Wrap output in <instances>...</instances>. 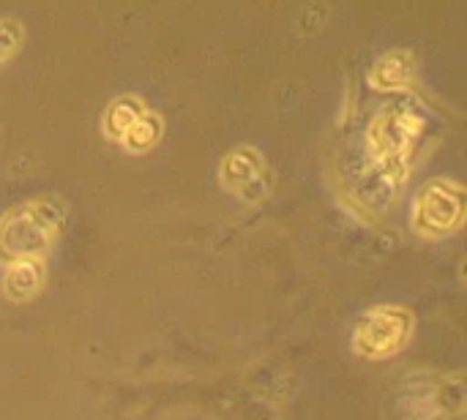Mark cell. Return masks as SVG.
I'll use <instances>...</instances> for the list:
<instances>
[{"label": "cell", "mask_w": 467, "mask_h": 420, "mask_svg": "<svg viewBox=\"0 0 467 420\" xmlns=\"http://www.w3.org/2000/svg\"><path fill=\"white\" fill-rule=\"evenodd\" d=\"M427 118L410 101H391L380 107L367 128V150L372 156L375 169L389 183H400L408 178L419 142L424 137Z\"/></svg>", "instance_id": "6da1fadb"}, {"label": "cell", "mask_w": 467, "mask_h": 420, "mask_svg": "<svg viewBox=\"0 0 467 420\" xmlns=\"http://www.w3.org/2000/svg\"><path fill=\"white\" fill-rule=\"evenodd\" d=\"M66 208L57 200L41 197L22 202L0 219V262L14 265L19 260H36L52 249L60 235Z\"/></svg>", "instance_id": "7a4b0ae2"}, {"label": "cell", "mask_w": 467, "mask_h": 420, "mask_svg": "<svg viewBox=\"0 0 467 420\" xmlns=\"http://www.w3.org/2000/svg\"><path fill=\"white\" fill-rule=\"evenodd\" d=\"M410 219L413 230L430 241L457 232L465 221V186L454 178L427 180L413 200Z\"/></svg>", "instance_id": "3957f363"}, {"label": "cell", "mask_w": 467, "mask_h": 420, "mask_svg": "<svg viewBox=\"0 0 467 420\" xmlns=\"http://www.w3.org/2000/svg\"><path fill=\"white\" fill-rule=\"evenodd\" d=\"M413 333V314L405 306H375L364 312L353 331V347L364 358H391L397 355Z\"/></svg>", "instance_id": "277c9868"}, {"label": "cell", "mask_w": 467, "mask_h": 420, "mask_svg": "<svg viewBox=\"0 0 467 420\" xmlns=\"http://www.w3.org/2000/svg\"><path fill=\"white\" fill-rule=\"evenodd\" d=\"M224 183L244 200L254 197V186L265 183V159L257 148H235L222 161Z\"/></svg>", "instance_id": "5b68a950"}, {"label": "cell", "mask_w": 467, "mask_h": 420, "mask_svg": "<svg viewBox=\"0 0 467 420\" xmlns=\"http://www.w3.org/2000/svg\"><path fill=\"white\" fill-rule=\"evenodd\" d=\"M44 276H47V262L41 257L36 260H19L14 265H5V273H3V295L14 303H25L30 301L41 284H44Z\"/></svg>", "instance_id": "8992f818"}, {"label": "cell", "mask_w": 467, "mask_h": 420, "mask_svg": "<svg viewBox=\"0 0 467 420\" xmlns=\"http://www.w3.org/2000/svg\"><path fill=\"white\" fill-rule=\"evenodd\" d=\"M416 74V60L408 49H391L386 52L369 71V82L378 90H405L410 87Z\"/></svg>", "instance_id": "52a82bcc"}, {"label": "cell", "mask_w": 467, "mask_h": 420, "mask_svg": "<svg viewBox=\"0 0 467 420\" xmlns=\"http://www.w3.org/2000/svg\"><path fill=\"white\" fill-rule=\"evenodd\" d=\"M145 112H148V107H145L142 98H137V96H120V98H115V101L107 107L104 120H101V128H104V134H107L109 139H118V142H120V137H123Z\"/></svg>", "instance_id": "ba28073f"}, {"label": "cell", "mask_w": 467, "mask_h": 420, "mask_svg": "<svg viewBox=\"0 0 467 420\" xmlns=\"http://www.w3.org/2000/svg\"><path fill=\"white\" fill-rule=\"evenodd\" d=\"M161 134H164V120L156 115V112H145L123 137H120V145L126 148V150H131V153H142V150H150V148H156L159 145V139H161Z\"/></svg>", "instance_id": "9c48e42d"}, {"label": "cell", "mask_w": 467, "mask_h": 420, "mask_svg": "<svg viewBox=\"0 0 467 420\" xmlns=\"http://www.w3.org/2000/svg\"><path fill=\"white\" fill-rule=\"evenodd\" d=\"M22 38H25V30L16 19H0V66L16 55V49L22 46Z\"/></svg>", "instance_id": "30bf717a"}]
</instances>
